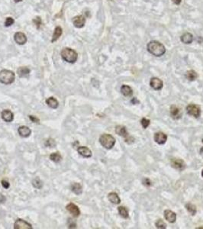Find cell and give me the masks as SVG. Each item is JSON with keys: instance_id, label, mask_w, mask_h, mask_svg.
<instances>
[{"instance_id": "18", "label": "cell", "mask_w": 203, "mask_h": 229, "mask_svg": "<svg viewBox=\"0 0 203 229\" xmlns=\"http://www.w3.org/2000/svg\"><path fill=\"white\" fill-rule=\"evenodd\" d=\"M115 132H116V134H118V135L121 136V137L125 138H127L128 137H129L127 128L125 127V126L121 125L117 126V127L115 128Z\"/></svg>"}, {"instance_id": "9", "label": "cell", "mask_w": 203, "mask_h": 229, "mask_svg": "<svg viewBox=\"0 0 203 229\" xmlns=\"http://www.w3.org/2000/svg\"><path fill=\"white\" fill-rule=\"evenodd\" d=\"M86 23V18L82 15H77L73 19V24L76 28H81L85 25Z\"/></svg>"}, {"instance_id": "26", "label": "cell", "mask_w": 203, "mask_h": 229, "mask_svg": "<svg viewBox=\"0 0 203 229\" xmlns=\"http://www.w3.org/2000/svg\"><path fill=\"white\" fill-rule=\"evenodd\" d=\"M118 210L119 215L122 218H129L128 211L125 207H124V206H119V207L118 208Z\"/></svg>"}, {"instance_id": "42", "label": "cell", "mask_w": 203, "mask_h": 229, "mask_svg": "<svg viewBox=\"0 0 203 229\" xmlns=\"http://www.w3.org/2000/svg\"><path fill=\"white\" fill-rule=\"evenodd\" d=\"M202 177H203V170H202Z\"/></svg>"}, {"instance_id": "20", "label": "cell", "mask_w": 203, "mask_h": 229, "mask_svg": "<svg viewBox=\"0 0 203 229\" xmlns=\"http://www.w3.org/2000/svg\"><path fill=\"white\" fill-rule=\"evenodd\" d=\"M193 40H194V37H193V35L191 33H189V32L183 34L181 36V41L183 43L186 44V45L192 43Z\"/></svg>"}, {"instance_id": "7", "label": "cell", "mask_w": 203, "mask_h": 229, "mask_svg": "<svg viewBox=\"0 0 203 229\" xmlns=\"http://www.w3.org/2000/svg\"><path fill=\"white\" fill-rule=\"evenodd\" d=\"M150 86L154 90H160V89L163 88V83L159 78L153 77L150 81Z\"/></svg>"}, {"instance_id": "12", "label": "cell", "mask_w": 203, "mask_h": 229, "mask_svg": "<svg viewBox=\"0 0 203 229\" xmlns=\"http://www.w3.org/2000/svg\"><path fill=\"white\" fill-rule=\"evenodd\" d=\"M66 209L70 214H72L73 216L78 217L80 215V210L79 207L74 203H69L66 206Z\"/></svg>"}, {"instance_id": "14", "label": "cell", "mask_w": 203, "mask_h": 229, "mask_svg": "<svg viewBox=\"0 0 203 229\" xmlns=\"http://www.w3.org/2000/svg\"><path fill=\"white\" fill-rule=\"evenodd\" d=\"M77 151L82 157H86V158H89V157H92V151H91L90 149L87 147H83V146L78 147Z\"/></svg>"}, {"instance_id": "21", "label": "cell", "mask_w": 203, "mask_h": 229, "mask_svg": "<svg viewBox=\"0 0 203 229\" xmlns=\"http://www.w3.org/2000/svg\"><path fill=\"white\" fill-rule=\"evenodd\" d=\"M108 199L112 202V203L115 204V205H118L121 202V199H120L119 196H118L116 193H110L108 195Z\"/></svg>"}, {"instance_id": "32", "label": "cell", "mask_w": 203, "mask_h": 229, "mask_svg": "<svg viewBox=\"0 0 203 229\" xmlns=\"http://www.w3.org/2000/svg\"><path fill=\"white\" fill-rule=\"evenodd\" d=\"M156 227H157V228L165 229L167 228V225H166V224L161 220V219H160V220H157V222H156Z\"/></svg>"}, {"instance_id": "34", "label": "cell", "mask_w": 203, "mask_h": 229, "mask_svg": "<svg viewBox=\"0 0 203 229\" xmlns=\"http://www.w3.org/2000/svg\"><path fill=\"white\" fill-rule=\"evenodd\" d=\"M55 144H55L54 140H53V139H51V138L48 139L46 141V143H45V145H46L47 147H54Z\"/></svg>"}, {"instance_id": "39", "label": "cell", "mask_w": 203, "mask_h": 229, "mask_svg": "<svg viewBox=\"0 0 203 229\" xmlns=\"http://www.w3.org/2000/svg\"><path fill=\"white\" fill-rule=\"evenodd\" d=\"M172 1H173V2L174 3V4H176V5H180V3H181L182 0H172Z\"/></svg>"}, {"instance_id": "43", "label": "cell", "mask_w": 203, "mask_h": 229, "mask_svg": "<svg viewBox=\"0 0 203 229\" xmlns=\"http://www.w3.org/2000/svg\"><path fill=\"white\" fill-rule=\"evenodd\" d=\"M202 142H203V139H202Z\"/></svg>"}, {"instance_id": "8", "label": "cell", "mask_w": 203, "mask_h": 229, "mask_svg": "<svg viewBox=\"0 0 203 229\" xmlns=\"http://www.w3.org/2000/svg\"><path fill=\"white\" fill-rule=\"evenodd\" d=\"M171 166L179 170H183L186 168V163L182 159L173 158L171 160Z\"/></svg>"}, {"instance_id": "15", "label": "cell", "mask_w": 203, "mask_h": 229, "mask_svg": "<svg viewBox=\"0 0 203 229\" xmlns=\"http://www.w3.org/2000/svg\"><path fill=\"white\" fill-rule=\"evenodd\" d=\"M170 112V115H171V117L173 119H179V118H181V111H180V108L177 106H176V105H171Z\"/></svg>"}, {"instance_id": "29", "label": "cell", "mask_w": 203, "mask_h": 229, "mask_svg": "<svg viewBox=\"0 0 203 229\" xmlns=\"http://www.w3.org/2000/svg\"><path fill=\"white\" fill-rule=\"evenodd\" d=\"M186 208L188 212L191 213V215H194L196 213V207L192 203H187L186 205Z\"/></svg>"}, {"instance_id": "38", "label": "cell", "mask_w": 203, "mask_h": 229, "mask_svg": "<svg viewBox=\"0 0 203 229\" xmlns=\"http://www.w3.org/2000/svg\"><path fill=\"white\" fill-rule=\"evenodd\" d=\"M6 197L2 193H0V203H3L4 202H6Z\"/></svg>"}, {"instance_id": "17", "label": "cell", "mask_w": 203, "mask_h": 229, "mask_svg": "<svg viewBox=\"0 0 203 229\" xmlns=\"http://www.w3.org/2000/svg\"><path fill=\"white\" fill-rule=\"evenodd\" d=\"M18 132H19V135H20L21 137L27 138L30 136L32 131H31L30 128L27 127V126H21V127H19V129H18Z\"/></svg>"}, {"instance_id": "40", "label": "cell", "mask_w": 203, "mask_h": 229, "mask_svg": "<svg viewBox=\"0 0 203 229\" xmlns=\"http://www.w3.org/2000/svg\"><path fill=\"white\" fill-rule=\"evenodd\" d=\"M200 154H201V156L203 157V147H202V148L200 149Z\"/></svg>"}, {"instance_id": "16", "label": "cell", "mask_w": 203, "mask_h": 229, "mask_svg": "<svg viewBox=\"0 0 203 229\" xmlns=\"http://www.w3.org/2000/svg\"><path fill=\"white\" fill-rule=\"evenodd\" d=\"M164 217H165L166 220L168 221V222H170V223H173V222H176V213L173 212V211L169 210V209L164 211Z\"/></svg>"}, {"instance_id": "30", "label": "cell", "mask_w": 203, "mask_h": 229, "mask_svg": "<svg viewBox=\"0 0 203 229\" xmlns=\"http://www.w3.org/2000/svg\"><path fill=\"white\" fill-rule=\"evenodd\" d=\"M32 184H33V186H35V188H37V189H41V187L43 186V183H42L41 180L39 178H35V180L32 181Z\"/></svg>"}, {"instance_id": "41", "label": "cell", "mask_w": 203, "mask_h": 229, "mask_svg": "<svg viewBox=\"0 0 203 229\" xmlns=\"http://www.w3.org/2000/svg\"><path fill=\"white\" fill-rule=\"evenodd\" d=\"M21 1H22V0H15V2H21Z\"/></svg>"}, {"instance_id": "3", "label": "cell", "mask_w": 203, "mask_h": 229, "mask_svg": "<svg viewBox=\"0 0 203 229\" xmlns=\"http://www.w3.org/2000/svg\"><path fill=\"white\" fill-rule=\"evenodd\" d=\"M15 79V75L14 72L9 70H2L0 71V83L5 85L12 84Z\"/></svg>"}, {"instance_id": "28", "label": "cell", "mask_w": 203, "mask_h": 229, "mask_svg": "<svg viewBox=\"0 0 203 229\" xmlns=\"http://www.w3.org/2000/svg\"><path fill=\"white\" fill-rule=\"evenodd\" d=\"M50 159H51L52 161L58 163V162H60L61 160L62 157H61V155L58 152H55L52 153L51 155H50Z\"/></svg>"}, {"instance_id": "25", "label": "cell", "mask_w": 203, "mask_h": 229, "mask_svg": "<svg viewBox=\"0 0 203 229\" xmlns=\"http://www.w3.org/2000/svg\"><path fill=\"white\" fill-rule=\"evenodd\" d=\"M71 189H72V191L74 192L76 195H77V196L81 195L82 193V186L78 183H74V184L71 186Z\"/></svg>"}, {"instance_id": "36", "label": "cell", "mask_w": 203, "mask_h": 229, "mask_svg": "<svg viewBox=\"0 0 203 229\" xmlns=\"http://www.w3.org/2000/svg\"><path fill=\"white\" fill-rule=\"evenodd\" d=\"M1 183H2V186L5 189H9V186H10V183H9V181H8L7 180H5V179L2 180Z\"/></svg>"}, {"instance_id": "35", "label": "cell", "mask_w": 203, "mask_h": 229, "mask_svg": "<svg viewBox=\"0 0 203 229\" xmlns=\"http://www.w3.org/2000/svg\"><path fill=\"white\" fill-rule=\"evenodd\" d=\"M33 22H35V25L37 26V28H40V26L42 25L41 19H40V17H37V18H35V19H34V20H33Z\"/></svg>"}, {"instance_id": "10", "label": "cell", "mask_w": 203, "mask_h": 229, "mask_svg": "<svg viewBox=\"0 0 203 229\" xmlns=\"http://www.w3.org/2000/svg\"><path fill=\"white\" fill-rule=\"evenodd\" d=\"M154 139L155 141V142L158 144H164L167 142V134H164L163 132H159L155 133L154 136Z\"/></svg>"}, {"instance_id": "5", "label": "cell", "mask_w": 203, "mask_h": 229, "mask_svg": "<svg viewBox=\"0 0 203 229\" xmlns=\"http://www.w3.org/2000/svg\"><path fill=\"white\" fill-rule=\"evenodd\" d=\"M186 112L189 115L193 116L194 118H199L201 115V109L198 105H194V104H190L186 107Z\"/></svg>"}, {"instance_id": "11", "label": "cell", "mask_w": 203, "mask_h": 229, "mask_svg": "<svg viewBox=\"0 0 203 229\" xmlns=\"http://www.w3.org/2000/svg\"><path fill=\"white\" fill-rule=\"evenodd\" d=\"M14 40L18 45H23L27 42V37L23 32H16L14 35Z\"/></svg>"}, {"instance_id": "6", "label": "cell", "mask_w": 203, "mask_h": 229, "mask_svg": "<svg viewBox=\"0 0 203 229\" xmlns=\"http://www.w3.org/2000/svg\"><path fill=\"white\" fill-rule=\"evenodd\" d=\"M15 229H32L31 224L22 219H17L14 224Z\"/></svg>"}, {"instance_id": "37", "label": "cell", "mask_w": 203, "mask_h": 229, "mask_svg": "<svg viewBox=\"0 0 203 229\" xmlns=\"http://www.w3.org/2000/svg\"><path fill=\"white\" fill-rule=\"evenodd\" d=\"M29 118H30L31 121L34 123H38L40 121L39 118H37L36 116H34V115H29Z\"/></svg>"}, {"instance_id": "27", "label": "cell", "mask_w": 203, "mask_h": 229, "mask_svg": "<svg viewBox=\"0 0 203 229\" xmlns=\"http://www.w3.org/2000/svg\"><path fill=\"white\" fill-rule=\"evenodd\" d=\"M197 76H198V75H197V74H196V71L192 70L188 71V72L186 73V79H187L188 80H189V81H194L195 79L197 78Z\"/></svg>"}, {"instance_id": "23", "label": "cell", "mask_w": 203, "mask_h": 229, "mask_svg": "<svg viewBox=\"0 0 203 229\" xmlns=\"http://www.w3.org/2000/svg\"><path fill=\"white\" fill-rule=\"evenodd\" d=\"M121 92L124 96L125 97H130L132 95L133 90L128 85H123L121 87Z\"/></svg>"}, {"instance_id": "13", "label": "cell", "mask_w": 203, "mask_h": 229, "mask_svg": "<svg viewBox=\"0 0 203 229\" xmlns=\"http://www.w3.org/2000/svg\"><path fill=\"white\" fill-rule=\"evenodd\" d=\"M1 117L6 122H12L14 119V114L9 109L3 110L1 113Z\"/></svg>"}, {"instance_id": "22", "label": "cell", "mask_w": 203, "mask_h": 229, "mask_svg": "<svg viewBox=\"0 0 203 229\" xmlns=\"http://www.w3.org/2000/svg\"><path fill=\"white\" fill-rule=\"evenodd\" d=\"M46 104L53 109H56L59 106V102L57 100V99L53 98V97H50V98L47 99Z\"/></svg>"}, {"instance_id": "19", "label": "cell", "mask_w": 203, "mask_h": 229, "mask_svg": "<svg viewBox=\"0 0 203 229\" xmlns=\"http://www.w3.org/2000/svg\"><path fill=\"white\" fill-rule=\"evenodd\" d=\"M17 73L18 75L20 77H28L29 74H30V69L28 67H26V66H21L17 70Z\"/></svg>"}, {"instance_id": "1", "label": "cell", "mask_w": 203, "mask_h": 229, "mask_svg": "<svg viewBox=\"0 0 203 229\" xmlns=\"http://www.w3.org/2000/svg\"><path fill=\"white\" fill-rule=\"evenodd\" d=\"M147 51L156 57L163 56L166 53V48L163 44L157 40H152L147 44Z\"/></svg>"}, {"instance_id": "33", "label": "cell", "mask_w": 203, "mask_h": 229, "mask_svg": "<svg viewBox=\"0 0 203 229\" xmlns=\"http://www.w3.org/2000/svg\"><path fill=\"white\" fill-rule=\"evenodd\" d=\"M14 22H15V21H14V19H12V18L8 17L7 19H6V21H5L4 25H5V26H6V27H9V26L12 25L13 24H14Z\"/></svg>"}, {"instance_id": "24", "label": "cell", "mask_w": 203, "mask_h": 229, "mask_svg": "<svg viewBox=\"0 0 203 229\" xmlns=\"http://www.w3.org/2000/svg\"><path fill=\"white\" fill-rule=\"evenodd\" d=\"M62 33H63L62 28H61L60 27V26H57V27H56V28H55L54 32H53V36H52L51 41L52 42H54V41H56V40H57L58 39H59L60 37L61 36Z\"/></svg>"}, {"instance_id": "4", "label": "cell", "mask_w": 203, "mask_h": 229, "mask_svg": "<svg viewBox=\"0 0 203 229\" xmlns=\"http://www.w3.org/2000/svg\"><path fill=\"white\" fill-rule=\"evenodd\" d=\"M115 138L109 134H103L100 136L99 142L101 145L105 149H112L115 144Z\"/></svg>"}, {"instance_id": "31", "label": "cell", "mask_w": 203, "mask_h": 229, "mask_svg": "<svg viewBox=\"0 0 203 229\" xmlns=\"http://www.w3.org/2000/svg\"><path fill=\"white\" fill-rule=\"evenodd\" d=\"M150 121L149 119H147V118H143L141 120V124L144 128H147V127H148V126L150 125Z\"/></svg>"}, {"instance_id": "2", "label": "cell", "mask_w": 203, "mask_h": 229, "mask_svg": "<svg viewBox=\"0 0 203 229\" xmlns=\"http://www.w3.org/2000/svg\"><path fill=\"white\" fill-rule=\"evenodd\" d=\"M61 57L70 64H74L77 61L78 53L70 48H64L61 51Z\"/></svg>"}]
</instances>
